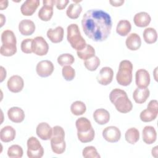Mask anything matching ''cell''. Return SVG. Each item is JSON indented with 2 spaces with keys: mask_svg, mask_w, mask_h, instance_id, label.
Returning a JSON list of instances; mask_svg holds the SVG:
<instances>
[{
  "mask_svg": "<svg viewBox=\"0 0 158 158\" xmlns=\"http://www.w3.org/2000/svg\"><path fill=\"white\" fill-rule=\"evenodd\" d=\"M102 136L109 143H116L121 138V132L117 127L109 126L103 130Z\"/></svg>",
  "mask_w": 158,
  "mask_h": 158,
  "instance_id": "13",
  "label": "cell"
},
{
  "mask_svg": "<svg viewBox=\"0 0 158 158\" xmlns=\"http://www.w3.org/2000/svg\"><path fill=\"white\" fill-rule=\"evenodd\" d=\"M65 131L60 126H54L52 128V135L51 138V146L52 151L56 154L64 152L66 143L64 140Z\"/></svg>",
  "mask_w": 158,
  "mask_h": 158,
  "instance_id": "6",
  "label": "cell"
},
{
  "mask_svg": "<svg viewBox=\"0 0 158 158\" xmlns=\"http://www.w3.org/2000/svg\"><path fill=\"white\" fill-rule=\"evenodd\" d=\"M152 156L157 157V146H155L154 148H153V149H152Z\"/></svg>",
  "mask_w": 158,
  "mask_h": 158,
  "instance_id": "44",
  "label": "cell"
},
{
  "mask_svg": "<svg viewBox=\"0 0 158 158\" xmlns=\"http://www.w3.org/2000/svg\"><path fill=\"white\" fill-rule=\"evenodd\" d=\"M0 16H1V27H2L3 25H4V23L6 22V18L2 14H1Z\"/></svg>",
  "mask_w": 158,
  "mask_h": 158,
  "instance_id": "45",
  "label": "cell"
},
{
  "mask_svg": "<svg viewBox=\"0 0 158 158\" xmlns=\"http://www.w3.org/2000/svg\"><path fill=\"white\" fill-rule=\"evenodd\" d=\"M158 114V102L156 99L150 101L148 103L147 109L141 111L139 117L144 122H151L157 117Z\"/></svg>",
  "mask_w": 158,
  "mask_h": 158,
  "instance_id": "9",
  "label": "cell"
},
{
  "mask_svg": "<svg viewBox=\"0 0 158 158\" xmlns=\"http://www.w3.org/2000/svg\"><path fill=\"white\" fill-rule=\"evenodd\" d=\"M85 34L96 42L105 41L110 34L112 20L110 15L101 9H90L86 11L81 20Z\"/></svg>",
  "mask_w": 158,
  "mask_h": 158,
  "instance_id": "1",
  "label": "cell"
},
{
  "mask_svg": "<svg viewBox=\"0 0 158 158\" xmlns=\"http://www.w3.org/2000/svg\"><path fill=\"white\" fill-rule=\"evenodd\" d=\"M77 136L81 143H89L93 140L95 132L91 122L86 117H80L75 122Z\"/></svg>",
  "mask_w": 158,
  "mask_h": 158,
  "instance_id": "3",
  "label": "cell"
},
{
  "mask_svg": "<svg viewBox=\"0 0 158 158\" xmlns=\"http://www.w3.org/2000/svg\"><path fill=\"white\" fill-rule=\"evenodd\" d=\"M131 25L130 22L127 20H120L116 27L117 33L122 36H127L131 31Z\"/></svg>",
  "mask_w": 158,
  "mask_h": 158,
  "instance_id": "29",
  "label": "cell"
},
{
  "mask_svg": "<svg viewBox=\"0 0 158 158\" xmlns=\"http://www.w3.org/2000/svg\"><path fill=\"white\" fill-rule=\"evenodd\" d=\"M1 82H2L6 77V70L2 66H1Z\"/></svg>",
  "mask_w": 158,
  "mask_h": 158,
  "instance_id": "42",
  "label": "cell"
},
{
  "mask_svg": "<svg viewBox=\"0 0 158 158\" xmlns=\"http://www.w3.org/2000/svg\"><path fill=\"white\" fill-rule=\"evenodd\" d=\"M100 65V59L98 56H93L85 60L84 62L85 67L89 71H94Z\"/></svg>",
  "mask_w": 158,
  "mask_h": 158,
  "instance_id": "34",
  "label": "cell"
},
{
  "mask_svg": "<svg viewBox=\"0 0 158 158\" xmlns=\"http://www.w3.org/2000/svg\"><path fill=\"white\" fill-rule=\"evenodd\" d=\"M37 136L43 140L51 139L52 135V128L46 122L40 123L36 128Z\"/></svg>",
  "mask_w": 158,
  "mask_h": 158,
  "instance_id": "17",
  "label": "cell"
},
{
  "mask_svg": "<svg viewBox=\"0 0 158 158\" xmlns=\"http://www.w3.org/2000/svg\"><path fill=\"white\" fill-rule=\"evenodd\" d=\"M2 45L0 48L1 54L4 56H12L17 52V40L14 32L6 30L1 33Z\"/></svg>",
  "mask_w": 158,
  "mask_h": 158,
  "instance_id": "4",
  "label": "cell"
},
{
  "mask_svg": "<svg viewBox=\"0 0 158 158\" xmlns=\"http://www.w3.org/2000/svg\"><path fill=\"white\" fill-rule=\"evenodd\" d=\"M27 143V156L29 158H41L43 156L44 149L36 138L30 137Z\"/></svg>",
  "mask_w": 158,
  "mask_h": 158,
  "instance_id": "8",
  "label": "cell"
},
{
  "mask_svg": "<svg viewBox=\"0 0 158 158\" xmlns=\"http://www.w3.org/2000/svg\"><path fill=\"white\" fill-rule=\"evenodd\" d=\"M126 141L131 144H135L139 139V132L136 128H128L125 134Z\"/></svg>",
  "mask_w": 158,
  "mask_h": 158,
  "instance_id": "30",
  "label": "cell"
},
{
  "mask_svg": "<svg viewBox=\"0 0 158 158\" xmlns=\"http://www.w3.org/2000/svg\"><path fill=\"white\" fill-rule=\"evenodd\" d=\"M23 149L18 144H14L10 146L7 150V155L9 157L21 158L23 156Z\"/></svg>",
  "mask_w": 158,
  "mask_h": 158,
  "instance_id": "36",
  "label": "cell"
},
{
  "mask_svg": "<svg viewBox=\"0 0 158 158\" xmlns=\"http://www.w3.org/2000/svg\"><path fill=\"white\" fill-rule=\"evenodd\" d=\"M7 86L10 91L19 93L22 90L24 86V81L20 76L15 75L9 78L7 83Z\"/></svg>",
  "mask_w": 158,
  "mask_h": 158,
  "instance_id": "16",
  "label": "cell"
},
{
  "mask_svg": "<svg viewBox=\"0 0 158 158\" xmlns=\"http://www.w3.org/2000/svg\"><path fill=\"white\" fill-rule=\"evenodd\" d=\"M133 64L128 60H123L120 62L118 70L116 75L117 83L124 86L129 85L132 81Z\"/></svg>",
  "mask_w": 158,
  "mask_h": 158,
  "instance_id": "7",
  "label": "cell"
},
{
  "mask_svg": "<svg viewBox=\"0 0 158 158\" xmlns=\"http://www.w3.org/2000/svg\"><path fill=\"white\" fill-rule=\"evenodd\" d=\"M151 17L149 14L146 12H140L136 13L133 18V21L136 26L139 27H147L151 22Z\"/></svg>",
  "mask_w": 158,
  "mask_h": 158,
  "instance_id": "25",
  "label": "cell"
},
{
  "mask_svg": "<svg viewBox=\"0 0 158 158\" xmlns=\"http://www.w3.org/2000/svg\"><path fill=\"white\" fill-rule=\"evenodd\" d=\"M8 6V1H1L0 2V6H1V10H3L4 9H6Z\"/></svg>",
  "mask_w": 158,
  "mask_h": 158,
  "instance_id": "43",
  "label": "cell"
},
{
  "mask_svg": "<svg viewBox=\"0 0 158 158\" xmlns=\"http://www.w3.org/2000/svg\"><path fill=\"white\" fill-rule=\"evenodd\" d=\"M149 73L145 69H140L136 72L135 83L138 88H147L150 83Z\"/></svg>",
  "mask_w": 158,
  "mask_h": 158,
  "instance_id": "14",
  "label": "cell"
},
{
  "mask_svg": "<svg viewBox=\"0 0 158 158\" xmlns=\"http://www.w3.org/2000/svg\"><path fill=\"white\" fill-rule=\"evenodd\" d=\"M64 28L58 26L55 28H49L47 31V36L54 43H58L62 41L64 38Z\"/></svg>",
  "mask_w": 158,
  "mask_h": 158,
  "instance_id": "20",
  "label": "cell"
},
{
  "mask_svg": "<svg viewBox=\"0 0 158 158\" xmlns=\"http://www.w3.org/2000/svg\"><path fill=\"white\" fill-rule=\"evenodd\" d=\"M114 71L109 67H104L98 75L96 79L98 82L101 85H108L110 84L113 79Z\"/></svg>",
  "mask_w": 158,
  "mask_h": 158,
  "instance_id": "15",
  "label": "cell"
},
{
  "mask_svg": "<svg viewBox=\"0 0 158 158\" xmlns=\"http://www.w3.org/2000/svg\"><path fill=\"white\" fill-rule=\"evenodd\" d=\"M62 76L67 81H72L75 76V71L70 65L64 66L62 70Z\"/></svg>",
  "mask_w": 158,
  "mask_h": 158,
  "instance_id": "38",
  "label": "cell"
},
{
  "mask_svg": "<svg viewBox=\"0 0 158 158\" xmlns=\"http://www.w3.org/2000/svg\"><path fill=\"white\" fill-rule=\"evenodd\" d=\"M43 6L38 11V17L43 21H49L53 15V6L55 0H44Z\"/></svg>",
  "mask_w": 158,
  "mask_h": 158,
  "instance_id": "10",
  "label": "cell"
},
{
  "mask_svg": "<svg viewBox=\"0 0 158 158\" xmlns=\"http://www.w3.org/2000/svg\"><path fill=\"white\" fill-rule=\"evenodd\" d=\"M77 54L80 59L82 60H86L95 56V50L90 44H86L83 49L77 51Z\"/></svg>",
  "mask_w": 158,
  "mask_h": 158,
  "instance_id": "32",
  "label": "cell"
},
{
  "mask_svg": "<svg viewBox=\"0 0 158 158\" xmlns=\"http://www.w3.org/2000/svg\"><path fill=\"white\" fill-rule=\"evenodd\" d=\"M82 11V7L78 3L70 4L67 9L66 14L67 17L72 19H76L79 17Z\"/></svg>",
  "mask_w": 158,
  "mask_h": 158,
  "instance_id": "28",
  "label": "cell"
},
{
  "mask_svg": "<svg viewBox=\"0 0 158 158\" xmlns=\"http://www.w3.org/2000/svg\"><path fill=\"white\" fill-rule=\"evenodd\" d=\"M82 155L85 158H100L101 157L96 148L93 146H89L85 147L83 149Z\"/></svg>",
  "mask_w": 158,
  "mask_h": 158,
  "instance_id": "37",
  "label": "cell"
},
{
  "mask_svg": "<svg viewBox=\"0 0 158 158\" xmlns=\"http://www.w3.org/2000/svg\"><path fill=\"white\" fill-rule=\"evenodd\" d=\"M15 130L10 125H7L1 128L0 131V139L2 142L8 143L14 139L15 137Z\"/></svg>",
  "mask_w": 158,
  "mask_h": 158,
  "instance_id": "26",
  "label": "cell"
},
{
  "mask_svg": "<svg viewBox=\"0 0 158 158\" xmlns=\"http://www.w3.org/2000/svg\"><path fill=\"white\" fill-rule=\"evenodd\" d=\"M75 61L74 57L69 53H65L60 54L57 57V62L61 66H65V65H72Z\"/></svg>",
  "mask_w": 158,
  "mask_h": 158,
  "instance_id": "35",
  "label": "cell"
},
{
  "mask_svg": "<svg viewBox=\"0 0 158 158\" xmlns=\"http://www.w3.org/2000/svg\"><path fill=\"white\" fill-rule=\"evenodd\" d=\"M33 39L26 38L24 39L21 43V50L25 54H30L33 52L32 50Z\"/></svg>",
  "mask_w": 158,
  "mask_h": 158,
  "instance_id": "39",
  "label": "cell"
},
{
  "mask_svg": "<svg viewBox=\"0 0 158 158\" xmlns=\"http://www.w3.org/2000/svg\"><path fill=\"white\" fill-rule=\"evenodd\" d=\"M19 30L22 35H31L35 31V25L32 20L24 19L20 22L19 24Z\"/></svg>",
  "mask_w": 158,
  "mask_h": 158,
  "instance_id": "19",
  "label": "cell"
},
{
  "mask_svg": "<svg viewBox=\"0 0 158 158\" xmlns=\"http://www.w3.org/2000/svg\"><path fill=\"white\" fill-rule=\"evenodd\" d=\"M67 38L71 46L77 51L83 49L86 46L85 40L81 35L78 26L76 23H71L67 28Z\"/></svg>",
  "mask_w": 158,
  "mask_h": 158,
  "instance_id": "5",
  "label": "cell"
},
{
  "mask_svg": "<svg viewBox=\"0 0 158 158\" xmlns=\"http://www.w3.org/2000/svg\"><path fill=\"white\" fill-rule=\"evenodd\" d=\"M9 118L13 122L20 123L25 118L24 111L19 107H12L7 111Z\"/></svg>",
  "mask_w": 158,
  "mask_h": 158,
  "instance_id": "22",
  "label": "cell"
},
{
  "mask_svg": "<svg viewBox=\"0 0 158 158\" xmlns=\"http://www.w3.org/2000/svg\"><path fill=\"white\" fill-rule=\"evenodd\" d=\"M143 38L148 44L154 43L157 39V33L156 30L152 27L146 28L143 31Z\"/></svg>",
  "mask_w": 158,
  "mask_h": 158,
  "instance_id": "31",
  "label": "cell"
},
{
  "mask_svg": "<svg viewBox=\"0 0 158 158\" xmlns=\"http://www.w3.org/2000/svg\"><path fill=\"white\" fill-rule=\"evenodd\" d=\"M143 140L147 144L154 143L157 138V133L154 127L146 126L143 130Z\"/></svg>",
  "mask_w": 158,
  "mask_h": 158,
  "instance_id": "21",
  "label": "cell"
},
{
  "mask_svg": "<svg viewBox=\"0 0 158 158\" xmlns=\"http://www.w3.org/2000/svg\"><path fill=\"white\" fill-rule=\"evenodd\" d=\"M33 52L37 56H44L49 50V45L42 36H36L33 39Z\"/></svg>",
  "mask_w": 158,
  "mask_h": 158,
  "instance_id": "11",
  "label": "cell"
},
{
  "mask_svg": "<svg viewBox=\"0 0 158 158\" xmlns=\"http://www.w3.org/2000/svg\"><path fill=\"white\" fill-rule=\"evenodd\" d=\"M110 102L115 106L117 111L121 113H128L132 110L133 104L129 99L127 93L121 89L115 88L109 94Z\"/></svg>",
  "mask_w": 158,
  "mask_h": 158,
  "instance_id": "2",
  "label": "cell"
},
{
  "mask_svg": "<svg viewBox=\"0 0 158 158\" xmlns=\"http://www.w3.org/2000/svg\"><path fill=\"white\" fill-rule=\"evenodd\" d=\"M124 0H114V1H109L110 4L115 7H118L122 6L124 3Z\"/></svg>",
  "mask_w": 158,
  "mask_h": 158,
  "instance_id": "41",
  "label": "cell"
},
{
  "mask_svg": "<svg viewBox=\"0 0 158 158\" xmlns=\"http://www.w3.org/2000/svg\"><path fill=\"white\" fill-rule=\"evenodd\" d=\"M86 110V107L85 103L80 101H76L73 102L70 106V110L72 113L77 116L83 114Z\"/></svg>",
  "mask_w": 158,
  "mask_h": 158,
  "instance_id": "33",
  "label": "cell"
},
{
  "mask_svg": "<svg viewBox=\"0 0 158 158\" xmlns=\"http://www.w3.org/2000/svg\"><path fill=\"white\" fill-rule=\"evenodd\" d=\"M125 44L128 49L131 51H136L141 45V38L137 33H132L127 36Z\"/></svg>",
  "mask_w": 158,
  "mask_h": 158,
  "instance_id": "23",
  "label": "cell"
},
{
  "mask_svg": "<svg viewBox=\"0 0 158 158\" xmlns=\"http://www.w3.org/2000/svg\"><path fill=\"white\" fill-rule=\"evenodd\" d=\"M150 91L147 88H137L133 91V98L138 104H143L146 101L149 96Z\"/></svg>",
  "mask_w": 158,
  "mask_h": 158,
  "instance_id": "27",
  "label": "cell"
},
{
  "mask_svg": "<svg viewBox=\"0 0 158 158\" xmlns=\"http://www.w3.org/2000/svg\"><path fill=\"white\" fill-rule=\"evenodd\" d=\"M54 69L52 62L48 60H44L39 62L36 67L37 74L41 77H47L50 76Z\"/></svg>",
  "mask_w": 158,
  "mask_h": 158,
  "instance_id": "12",
  "label": "cell"
},
{
  "mask_svg": "<svg viewBox=\"0 0 158 158\" xmlns=\"http://www.w3.org/2000/svg\"><path fill=\"white\" fill-rule=\"evenodd\" d=\"M93 118L99 125H104L109 122L110 120L109 112L102 108L96 109L93 113Z\"/></svg>",
  "mask_w": 158,
  "mask_h": 158,
  "instance_id": "24",
  "label": "cell"
},
{
  "mask_svg": "<svg viewBox=\"0 0 158 158\" xmlns=\"http://www.w3.org/2000/svg\"><path fill=\"white\" fill-rule=\"evenodd\" d=\"M69 2L68 0H57L56 1V7L59 10H62L65 8L67 4Z\"/></svg>",
  "mask_w": 158,
  "mask_h": 158,
  "instance_id": "40",
  "label": "cell"
},
{
  "mask_svg": "<svg viewBox=\"0 0 158 158\" xmlns=\"http://www.w3.org/2000/svg\"><path fill=\"white\" fill-rule=\"evenodd\" d=\"M39 0H27L25 1L20 7V11L23 15H32L40 5Z\"/></svg>",
  "mask_w": 158,
  "mask_h": 158,
  "instance_id": "18",
  "label": "cell"
}]
</instances>
